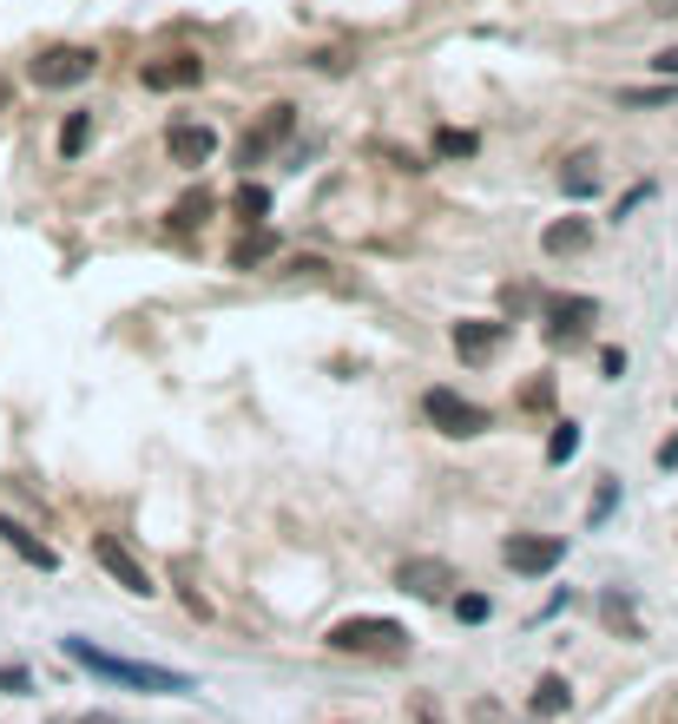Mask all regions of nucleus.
<instances>
[{
    "instance_id": "obj_2",
    "label": "nucleus",
    "mask_w": 678,
    "mask_h": 724,
    "mask_svg": "<svg viewBox=\"0 0 678 724\" xmlns=\"http://www.w3.org/2000/svg\"><path fill=\"white\" fill-rule=\"evenodd\" d=\"M330 652L402 658V652H409V626H395V619H376V613H356V619H336V626H330Z\"/></svg>"
},
{
    "instance_id": "obj_20",
    "label": "nucleus",
    "mask_w": 678,
    "mask_h": 724,
    "mask_svg": "<svg viewBox=\"0 0 678 724\" xmlns=\"http://www.w3.org/2000/svg\"><path fill=\"white\" fill-rule=\"evenodd\" d=\"M92 145V112H67V126H60V158H79Z\"/></svg>"
},
{
    "instance_id": "obj_27",
    "label": "nucleus",
    "mask_w": 678,
    "mask_h": 724,
    "mask_svg": "<svg viewBox=\"0 0 678 724\" xmlns=\"http://www.w3.org/2000/svg\"><path fill=\"white\" fill-rule=\"evenodd\" d=\"M612 501H619V481H606L600 495H593V513H587V520H593V527H600L606 513H612Z\"/></svg>"
},
{
    "instance_id": "obj_31",
    "label": "nucleus",
    "mask_w": 678,
    "mask_h": 724,
    "mask_svg": "<svg viewBox=\"0 0 678 724\" xmlns=\"http://www.w3.org/2000/svg\"><path fill=\"white\" fill-rule=\"evenodd\" d=\"M79 724H112V718H79Z\"/></svg>"
},
{
    "instance_id": "obj_26",
    "label": "nucleus",
    "mask_w": 678,
    "mask_h": 724,
    "mask_svg": "<svg viewBox=\"0 0 678 724\" xmlns=\"http://www.w3.org/2000/svg\"><path fill=\"white\" fill-rule=\"evenodd\" d=\"M0 692H13V698L33 692V672H27V665H0Z\"/></svg>"
},
{
    "instance_id": "obj_9",
    "label": "nucleus",
    "mask_w": 678,
    "mask_h": 724,
    "mask_svg": "<svg viewBox=\"0 0 678 724\" xmlns=\"http://www.w3.org/2000/svg\"><path fill=\"white\" fill-rule=\"evenodd\" d=\"M593 323H600V303L593 296H553L547 303V336L553 343H580Z\"/></svg>"
},
{
    "instance_id": "obj_15",
    "label": "nucleus",
    "mask_w": 678,
    "mask_h": 724,
    "mask_svg": "<svg viewBox=\"0 0 678 724\" xmlns=\"http://www.w3.org/2000/svg\"><path fill=\"white\" fill-rule=\"evenodd\" d=\"M533 718H560V712H567V705H573V685H567V678H560V672H547V678H540V685H533Z\"/></svg>"
},
{
    "instance_id": "obj_30",
    "label": "nucleus",
    "mask_w": 678,
    "mask_h": 724,
    "mask_svg": "<svg viewBox=\"0 0 678 724\" xmlns=\"http://www.w3.org/2000/svg\"><path fill=\"white\" fill-rule=\"evenodd\" d=\"M415 718H422V724H442V712H435V705L422 698V705H415Z\"/></svg>"
},
{
    "instance_id": "obj_4",
    "label": "nucleus",
    "mask_w": 678,
    "mask_h": 724,
    "mask_svg": "<svg viewBox=\"0 0 678 724\" xmlns=\"http://www.w3.org/2000/svg\"><path fill=\"white\" fill-rule=\"evenodd\" d=\"M422 415H429V429L454 434V441L488 434V409H481V402H468L461 389H429V395H422Z\"/></svg>"
},
{
    "instance_id": "obj_28",
    "label": "nucleus",
    "mask_w": 678,
    "mask_h": 724,
    "mask_svg": "<svg viewBox=\"0 0 678 724\" xmlns=\"http://www.w3.org/2000/svg\"><path fill=\"white\" fill-rule=\"evenodd\" d=\"M652 72H659V79H678V40H672V47H659V53H652Z\"/></svg>"
},
{
    "instance_id": "obj_19",
    "label": "nucleus",
    "mask_w": 678,
    "mask_h": 724,
    "mask_svg": "<svg viewBox=\"0 0 678 724\" xmlns=\"http://www.w3.org/2000/svg\"><path fill=\"white\" fill-rule=\"evenodd\" d=\"M678 99V79H666V86H626L619 92V106H632V112H646V106H672Z\"/></svg>"
},
{
    "instance_id": "obj_1",
    "label": "nucleus",
    "mask_w": 678,
    "mask_h": 724,
    "mask_svg": "<svg viewBox=\"0 0 678 724\" xmlns=\"http://www.w3.org/2000/svg\"><path fill=\"white\" fill-rule=\"evenodd\" d=\"M60 652L86 665L92 678H106V685H132V692H165V698H185V692H198L185 672H171V665H139V658H119V652H99L92 639H60Z\"/></svg>"
},
{
    "instance_id": "obj_22",
    "label": "nucleus",
    "mask_w": 678,
    "mask_h": 724,
    "mask_svg": "<svg viewBox=\"0 0 678 724\" xmlns=\"http://www.w3.org/2000/svg\"><path fill=\"white\" fill-rule=\"evenodd\" d=\"M205 217H212V192H191V198L171 205V231H191V224H205Z\"/></svg>"
},
{
    "instance_id": "obj_13",
    "label": "nucleus",
    "mask_w": 678,
    "mask_h": 724,
    "mask_svg": "<svg viewBox=\"0 0 678 724\" xmlns=\"http://www.w3.org/2000/svg\"><path fill=\"white\" fill-rule=\"evenodd\" d=\"M0 540H7V547H13V554L27 560V567H40V574H53V567H60V554H53V547H47L40 534H27V527H20L13 513H0Z\"/></svg>"
},
{
    "instance_id": "obj_29",
    "label": "nucleus",
    "mask_w": 678,
    "mask_h": 724,
    "mask_svg": "<svg viewBox=\"0 0 678 724\" xmlns=\"http://www.w3.org/2000/svg\"><path fill=\"white\" fill-rule=\"evenodd\" d=\"M659 468H666V474L678 468V434H666V441H659Z\"/></svg>"
},
{
    "instance_id": "obj_7",
    "label": "nucleus",
    "mask_w": 678,
    "mask_h": 724,
    "mask_svg": "<svg viewBox=\"0 0 678 724\" xmlns=\"http://www.w3.org/2000/svg\"><path fill=\"white\" fill-rule=\"evenodd\" d=\"M501 560H508L514 574L540 579V574H553V567L567 560V540H560V534H514V540L501 547Z\"/></svg>"
},
{
    "instance_id": "obj_10",
    "label": "nucleus",
    "mask_w": 678,
    "mask_h": 724,
    "mask_svg": "<svg viewBox=\"0 0 678 724\" xmlns=\"http://www.w3.org/2000/svg\"><path fill=\"white\" fill-rule=\"evenodd\" d=\"M165 151H171V165L198 172V165H212V151H218V133H212L205 119H198V126L185 119V126H171V133H165Z\"/></svg>"
},
{
    "instance_id": "obj_24",
    "label": "nucleus",
    "mask_w": 678,
    "mask_h": 724,
    "mask_svg": "<svg viewBox=\"0 0 678 724\" xmlns=\"http://www.w3.org/2000/svg\"><path fill=\"white\" fill-rule=\"evenodd\" d=\"M474 151H481V139H474V133H454V126H442V133H435V158H474Z\"/></svg>"
},
{
    "instance_id": "obj_8",
    "label": "nucleus",
    "mask_w": 678,
    "mask_h": 724,
    "mask_svg": "<svg viewBox=\"0 0 678 724\" xmlns=\"http://www.w3.org/2000/svg\"><path fill=\"white\" fill-rule=\"evenodd\" d=\"M198 79H205V60H198V53H158V60L139 67V86H146V92H185V86H198Z\"/></svg>"
},
{
    "instance_id": "obj_21",
    "label": "nucleus",
    "mask_w": 678,
    "mask_h": 724,
    "mask_svg": "<svg viewBox=\"0 0 678 724\" xmlns=\"http://www.w3.org/2000/svg\"><path fill=\"white\" fill-rule=\"evenodd\" d=\"M560 185H567V198H593V192H600L593 158H573V172H560Z\"/></svg>"
},
{
    "instance_id": "obj_23",
    "label": "nucleus",
    "mask_w": 678,
    "mask_h": 724,
    "mask_svg": "<svg viewBox=\"0 0 678 724\" xmlns=\"http://www.w3.org/2000/svg\"><path fill=\"white\" fill-rule=\"evenodd\" d=\"M580 454V422H553V441H547V461L560 468V461H573Z\"/></svg>"
},
{
    "instance_id": "obj_25",
    "label": "nucleus",
    "mask_w": 678,
    "mask_h": 724,
    "mask_svg": "<svg viewBox=\"0 0 678 724\" xmlns=\"http://www.w3.org/2000/svg\"><path fill=\"white\" fill-rule=\"evenodd\" d=\"M488 613H494V606H488L481 593H454V619H468V626H481Z\"/></svg>"
},
{
    "instance_id": "obj_6",
    "label": "nucleus",
    "mask_w": 678,
    "mask_h": 724,
    "mask_svg": "<svg viewBox=\"0 0 678 724\" xmlns=\"http://www.w3.org/2000/svg\"><path fill=\"white\" fill-rule=\"evenodd\" d=\"M291 133H297V106H271V112H264V119L237 139V165H244V172H250V165H264V158L291 139Z\"/></svg>"
},
{
    "instance_id": "obj_18",
    "label": "nucleus",
    "mask_w": 678,
    "mask_h": 724,
    "mask_svg": "<svg viewBox=\"0 0 678 724\" xmlns=\"http://www.w3.org/2000/svg\"><path fill=\"white\" fill-rule=\"evenodd\" d=\"M230 212L244 217V224H264V217H271V192L244 178V185H237V198H230Z\"/></svg>"
},
{
    "instance_id": "obj_16",
    "label": "nucleus",
    "mask_w": 678,
    "mask_h": 724,
    "mask_svg": "<svg viewBox=\"0 0 678 724\" xmlns=\"http://www.w3.org/2000/svg\"><path fill=\"white\" fill-rule=\"evenodd\" d=\"M271 251H277V237H271L264 224H250V231H244V237L230 244V271H250V264H264Z\"/></svg>"
},
{
    "instance_id": "obj_3",
    "label": "nucleus",
    "mask_w": 678,
    "mask_h": 724,
    "mask_svg": "<svg viewBox=\"0 0 678 724\" xmlns=\"http://www.w3.org/2000/svg\"><path fill=\"white\" fill-rule=\"evenodd\" d=\"M92 72H99V53H92V47H47V53H33L27 79H33L40 92H67V86H86Z\"/></svg>"
},
{
    "instance_id": "obj_11",
    "label": "nucleus",
    "mask_w": 678,
    "mask_h": 724,
    "mask_svg": "<svg viewBox=\"0 0 678 724\" xmlns=\"http://www.w3.org/2000/svg\"><path fill=\"white\" fill-rule=\"evenodd\" d=\"M395 586L415 593V599H449L454 567H449V560H402V567H395Z\"/></svg>"
},
{
    "instance_id": "obj_17",
    "label": "nucleus",
    "mask_w": 678,
    "mask_h": 724,
    "mask_svg": "<svg viewBox=\"0 0 678 724\" xmlns=\"http://www.w3.org/2000/svg\"><path fill=\"white\" fill-rule=\"evenodd\" d=\"M600 613H606V626H619L626 639H646V626H639V613H632V599H626V593H606Z\"/></svg>"
},
{
    "instance_id": "obj_5",
    "label": "nucleus",
    "mask_w": 678,
    "mask_h": 724,
    "mask_svg": "<svg viewBox=\"0 0 678 724\" xmlns=\"http://www.w3.org/2000/svg\"><path fill=\"white\" fill-rule=\"evenodd\" d=\"M92 560L119 579L126 593H139V599H151V593H158V586H151V574H146V560H139V554H132L119 534H92Z\"/></svg>"
},
{
    "instance_id": "obj_14",
    "label": "nucleus",
    "mask_w": 678,
    "mask_h": 724,
    "mask_svg": "<svg viewBox=\"0 0 678 724\" xmlns=\"http://www.w3.org/2000/svg\"><path fill=\"white\" fill-rule=\"evenodd\" d=\"M587 244H593L587 217H560V224L540 231V251H547V257H573V251H587Z\"/></svg>"
},
{
    "instance_id": "obj_12",
    "label": "nucleus",
    "mask_w": 678,
    "mask_h": 724,
    "mask_svg": "<svg viewBox=\"0 0 678 724\" xmlns=\"http://www.w3.org/2000/svg\"><path fill=\"white\" fill-rule=\"evenodd\" d=\"M501 336H508V323H494V316H468V323H454V356L461 362H488L501 350Z\"/></svg>"
}]
</instances>
